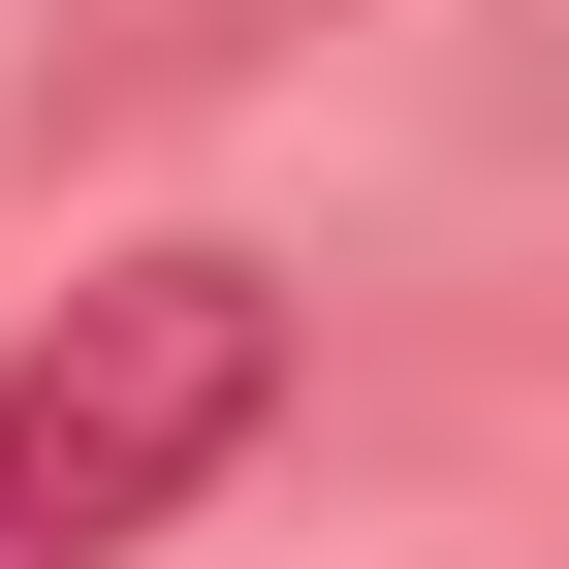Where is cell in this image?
<instances>
[{"label": "cell", "instance_id": "1", "mask_svg": "<svg viewBox=\"0 0 569 569\" xmlns=\"http://www.w3.org/2000/svg\"><path fill=\"white\" fill-rule=\"evenodd\" d=\"M253 411H284V284L253 253H96L32 317V380H0V569H127V538H190L253 475Z\"/></svg>", "mask_w": 569, "mask_h": 569}]
</instances>
